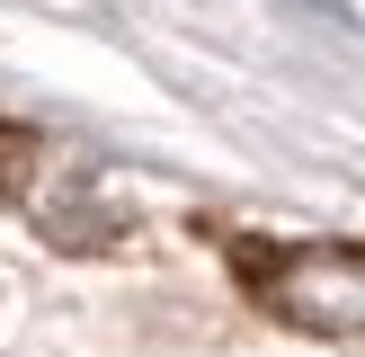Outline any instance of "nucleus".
Masks as SVG:
<instances>
[{"mask_svg":"<svg viewBox=\"0 0 365 357\" xmlns=\"http://www.w3.org/2000/svg\"><path fill=\"white\" fill-rule=\"evenodd\" d=\"M9 152H18V134H0V188H9Z\"/></svg>","mask_w":365,"mask_h":357,"instance_id":"nucleus-2","label":"nucleus"},{"mask_svg":"<svg viewBox=\"0 0 365 357\" xmlns=\"http://www.w3.org/2000/svg\"><path fill=\"white\" fill-rule=\"evenodd\" d=\"M241 286L294 331H365V250L356 241H241Z\"/></svg>","mask_w":365,"mask_h":357,"instance_id":"nucleus-1","label":"nucleus"}]
</instances>
